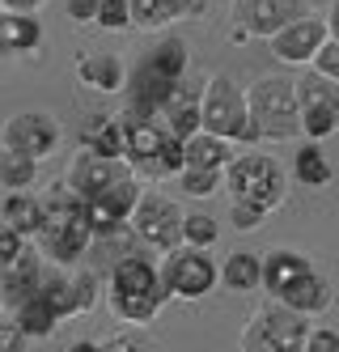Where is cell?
<instances>
[{"label": "cell", "mask_w": 339, "mask_h": 352, "mask_svg": "<svg viewBox=\"0 0 339 352\" xmlns=\"http://www.w3.org/2000/svg\"><path fill=\"white\" fill-rule=\"evenodd\" d=\"M246 107H250V123L259 140H301V102H297V77L284 72H267L246 85Z\"/></svg>", "instance_id": "obj_1"}, {"label": "cell", "mask_w": 339, "mask_h": 352, "mask_svg": "<svg viewBox=\"0 0 339 352\" xmlns=\"http://www.w3.org/2000/svg\"><path fill=\"white\" fill-rule=\"evenodd\" d=\"M94 242H98V230H94L81 195L68 191V195L47 199V221L39 230V246L51 263H76Z\"/></svg>", "instance_id": "obj_2"}, {"label": "cell", "mask_w": 339, "mask_h": 352, "mask_svg": "<svg viewBox=\"0 0 339 352\" xmlns=\"http://www.w3.org/2000/svg\"><path fill=\"white\" fill-rule=\"evenodd\" d=\"M225 191L233 204H254L263 212H276L289 199V174L267 153H238L225 166Z\"/></svg>", "instance_id": "obj_3"}, {"label": "cell", "mask_w": 339, "mask_h": 352, "mask_svg": "<svg viewBox=\"0 0 339 352\" xmlns=\"http://www.w3.org/2000/svg\"><path fill=\"white\" fill-rule=\"evenodd\" d=\"M305 336H309V314H301L293 306H284L280 297H272L242 327L238 348L242 352H301Z\"/></svg>", "instance_id": "obj_4"}, {"label": "cell", "mask_w": 339, "mask_h": 352, "mask_svg": "<svg viewBox=\"0 0 339 352\" xmlns=\"http://www.w3.org/2000/svg\"><path fill=\"white\" fill-rule=\"evenodd\" d=\"M199 111H204V128L217 132L233 144H254V123H250V107H246V89H238L225 72H217L212 81L204 85L199 98Z\"/></svg>", "instance_id": "obj_5"}, {"label": "cell", "mask_w": 339, "mask_h": 352, "mask_svg": "<svg viewBox=\"0 0 339 352\" xmlns=\"http://www.w3.org/2000/svg\"><path fill=\"white\" fill-rule=\"evenodd\" d=\"M182 212L170 195H157V191H140V199H136V208H132V217H127V225L136 230V238L144 242V246H153V250H178L182 246Z\"/></svg>", "instance_id": "obj_6"}, {"label": "cell", "mask_w": 339, "mask_h": 352, "mask_svg": "<svg viewBox=\"0 0 339 352\" xmlns=\"http://www.w3.org/2000/svg\"><path fill=\"white\" fill-rule=\"evenodd\" d=\"M297 102H301V132L305 140H327L339 132V81L309 68L297 77Z\"/></svg>", "instance_id": "obj_7"}, {"label": "cell", "mask_w": 339, "mask_h": 352, "mask_svg": "<svg viewBox=\"0 0 339 352\" xmlns=\"http://www.w3.org/2000/svg\"><path fill=\"white\" fill-rule=\"evenodd\" d=\"M162 285H166L170 297L199 301V297H208V293L221 285V267L208 259V250H199V246H178V250H170V255H166Z\"/></svg>", "instance_id": "obj_8"}, {"label": "cell", "mask_w": 339, "mask_h": 352, "mask_svg": "<svg viewBox=\"0 0 339 352\" xmlns=\"http://www.w3.org/2000/svg\"><path fill=\"white\" fill-rule=\"evenodd\" d=\"M0 140H5L9 153H21V157H30V162H47L60 148L64 132H60V123L51 119L47 111H21V115H13L5 123Z\"/></svg>", "instance_id": "obj_9"}, {"label": "cell", "mask_w": 339, "mask_h": 352, "mask_svg": "<svg viewBox=\"0 0 339 352\" xmlns=\"http://www.w3.org/2000/svg\"><path fill=\"white\" fill-rule=\"evenodd\" d=\"M166 144H170V132L153 119H136V115H123V157L136 174H149V179H162L166 166Z\"/></svg>", "instance_id": "obj_10"}, {"label": "cell", "mask_w": 339, "mask_h": 352, "mask_svg": "<svg viewBox=\"0 0 339 352\" xmlns=\"http://www.w3.org/2000/svg\"><path fill=\"white\" fill-rule=\"evenodd\" d=\"M127 94H132V102H127L123 115H136V119H153V115H162L174 98L182 94V81L166 77V72H157L149 60H140L136 68V77H127Z\"/></svg>", "instance_id": "obj_11"}, {"label": "cell", "mask_w": 339, "mask_h": 352, "mask_svg": "<svg viewBox=\"0 0 339 352\" xmlns=\"http://www.w3.org/2000/svg\"><path fill=\"white\" fill-rule=\"evenodd\" d=\"M331 34H327V17H297V21H289L284 30H276L272 34V56L280 60V64H314V56H318V47L327 43Z\"/></svg>", "instance_id": "obj_12"}, {"label": "cell", "mask_w": 339, "mask_h": 352, "mask_svg": "<svg viewBox=\"0 0 339 352\" xmlns=\"http://www.w3.org/2000/svg\"><path fill=\"white\" fill-rule=\"evenodd\" d=\"M305 0H238L233 5V21L250 30V38H272L289 21L305 17Z\"/></svg>", "instance_id": "obj_13"}, {"label": "cell", "mask_w": 339, "mask_h": 352, "mask_svg": "<svg viewBox=\"0 0 339 352\" xmlns=\"http://www.w3.org/2000/svg\"><path fill=\"white\" fill-rule=\"evenodd\" d=\"M127 174H136L127 166V157H98V153H85L81 148V157H76L72 170H68V191L81 195V199H94L107 187H115L119 179H127Z\"/></svg>", "instance_id": "obj_14"}, {"label": "cell", "mask_w": 339, "mask_h": 352, "mask_svg": "<svg viewBox=\"0 0 339 352\" xmlns=\"http://www.w3.org/2000/svg\"><path fill=\"white\" fill-rule=\"evenodd\" d=\"M136 199H140V183H136V174H127V179H119L115 187H107L102 195L85 199V212H89L98 234L102 230H119V225H127V217H132Z\"/></svg>", "instance_id": "obj_15"}, {"label": "cell", "mask_w": 339, "mask_h": 352, "mask_svg": "<svg viewBox=\"0 0 339 352\" xmlns=\"http://www.w3.org/2000/svg\"><path fill=\"white\" fill-rule=\"evenodd\" d=\"M162 301H170L166 285H157V289H111V310L127 327H149L157 318Z\"/></svg>", "instance_id": "obj_16"}, {"label": "cell", "mask_w": 339, "mask_h": 352, "mask_svg": "<svg viewBox=\"0 0 339 352\" xmlns=\"http://www.w3.org/2000/svg\"><path fill=\"white\" fill-rule=\"evenodd\" d=\"M76 81H85L98 94H119L127 89V64L115 52H85L76 60Z\"/></svg>", "instance_id": "obj_17"}, {"label": "cell", "mask_w": 339, "mask_h": 352, "mask_svg": "<svg viewBox=\"0 0 339 352\" xmlns=\"http://www.w3.org/2000/svg\"><path fill=\"white\" fill-rule=\"evenodd\" d=\"M182 153H187V170H225L233 157H238V144L199 128L195 136L182 140Z\"/></svg>", "instance_id": "obj_18"}, {"label": "cell", "mask_w": 339, "mask_h": 352, "mask_svg": "<svg viewBox=\"0 0 339 352\" xmlns=\"http://www.w3.org/2000/svg\"><path fill=\"white\" fill-rule=\"evenodd\" d=\"M43 43L34 13H0V56H30Z\"/></svg>", "instance_id": "obj_19"}, {"label": "cell", "mask_w": 339, "mask_h": 352, "mask_svg": "<svg viewBox=\"0 0 339 352\" xmlns=\"http://www.w3.org/2000/svg\"><path fill=\"white\" fill-rule=\"evenodd\" d=\"M280 301L301 310V314H322V310H331V285H327V276H318L309 267L305 276H297V280L280 293Z\"/></svg>", "instance_id": "obj_20"}, {"label": "cell", "mask_w": 339, "mask_h": 352, "mask_svg": "<svg viewBox=\"0 0 339 352\" xmlns=\"http://www.w3.org/2000/svg\"><path fill=\"white\" fill-rule=\"evenodd\" d=\"M0 217H5V225H13L17 234L39 238L43 221H47V199H34L30 191H9V199H5V208H0Z\"/></svg>", "instance_id": "obj_21"}, {"label": "cell", "mask_w": 339, "mask_h": 352, "mask_svg": "<svg viewBox=\"0 0 339 352\" xmlns=\"http://www.w3.org/2000/svg\"><path fill=\"white\" fill-rule=\"evenodd\" d=\"M309 267H314V263H309L301 250H272V255L263 259V289H267L272 297H280V293L289 289L297 276H305Z\"/></svg>", "instance_id": "obj_22"}, {"label": "cell", "mask_w": 339, "mask_h": 352, "mask_svg": "<svg viewBox=\"0 0 339 352\" xmlns=\"http://www.w3.org/2000/svg\"><path fill=\"white\" fill-rule=\"evenodd\" d=\"M191 13H195V0H132V26L140 30H166L170 21Z\"/></svg>", "instance_id": "obj_23"}, {"label": "cell", "mask_w": 339, "mask_h": 352, "mask_svg": "<svg viewBox=\"0 0 339 352\" xmlns=\"http://www.w3.org/2000/svg\"><path fill=\"white\" fill-rule=\"evenodd\" d=\"M81 148L98 157H123V119H85L81 128Z\"/></svg>", "instance_id": "obj_24"}, {"label": "cell", "mask_w": 339, "mask_h": 352, "mask_svg": "<svg viewBox=\"0 0 339 352\" xmlns=\"http://www.w3.org/2000/svg\"><path fill=\"white\" fill-rule=\"evenodd\" d=\"M34 285H39V255L25 246L21 259H13L9 267H0V289H5V301L17 306V301H25L30 293H39Z\"/></svg>", "instance_id": "obj_25"}, {"label": "cell", "mask_w": 339, "mask_h": 352, "mask_svg": "<svg viewBox=\"0 0 339 352\" xmlns=\"http://www.w3.org/2000/svg\"><path fill=\"white\" fill-rule=\"evenodd\" d=\"M13 318H17V327H21V331L30 336V340H47V336L60 327L56 306H51L43 293H30L25 301H17V314H13Z\"/></svg>", "instance_id": "obj_26"}, {"label": "cell", "mask_w": 339, "mask_h": 352, "mask_svg": "<svg viewBox=\"0 0 339 352\" xmlns=\"http://www.w3.org/2000/svg\"><path fill=\"white\" fill-rule=\"evenodd\" d=\"M221 285L233 293H250L263 285V259L250 255V250H233V255L221 263Z\"/></svg>", "instance_id": "obj_27"}, {"label": "cell", "mask_w": 339, "mask_h": 352, "mask_svg": "<svg viewBox=\"0 0 339 352\" xmlns=\"http://www.w3.org/2000/svg\"><path fill=\"white\" fill-rule=\"evenodd\" d=\"M157 285L162 272L144 255H123L119 263H111V289H157Z\"/></svg>", "instance_id": "obj_28"}, {"label": "cell", "mask_w": 339, "mask_h": 352, "mask_svg": "<svg viewBox=\"0 0 339 352\" xmlns=\"http://www.w3.org/2000/svg\"><path fill=\"white\" fill-rule=\"evenodd\" d=\"M162 119H166V132L170 136H178V140H187V136H195L199 128H204V111H199V98H191L187 89H182L174 102L162 111Z\"/></svg>", "instance_id": "obj_29"}, {"label": "cell", "mask_w": 339, "mask_h": 352, "mask_svg": "<svg viewBox=\"0 0 339 352\" xmlns=\"http://www.w3.org/2000/svg\"><path fill=\"white\" fill-rule=\"evenodd\" d=\"M153 68H157V72H166V77H174V81H182V77H187V64H191V56H187V43H182V38H162L157 47H153V52L144 56Z\"/></svg>", "instance_id": "obj_30"}, {"label": "cell", "mask_w": 339, "mask_h": 352, "mask_svg": "<svg viewBox=\"0 0 339 352\" xmlns=\"http://www.w3.org/2000/svg\"><path fill=\"white\" fill-rule=\"evenodd\" d=\"M293 170H297V179H301L305 187H327V183H331V162L322 157L318 140H309V144H301V148H297Z\"/></svg>", "instance_id": "obj_31"}, {"label": "cell", "mask_w": 339, "mask_h": 352, "mask_svg": "<svg viewBox=\"0 0 339 352\" xmlns=\"http://www.w3.org/2000/svg\"><path fill=\"white\" fill-rule=\"evenodd\" d=\"M39 293L56 306L60 318H72L81 314V297H76V276H47V280L39 285Z\"/></svg>", "instance_id": "obj_32"}, {"label": "cell", "mask_w": 339, "mask_h": 352, "mask_svg": "<svg viewBox=\"0 0 339 352\" xmlns=\"http://www.w3.org/2000/svg\"><path fill=\"white\" fill-rule=\"evenodd\" d=\"M34 170H39V162L21 157V153H9V148H5V157H0V183H5L9 191H30Z\"/></svg>", "instance_id": "obj_33"}, {"label": "cell", "mask_w": 339, "mask_h": 352, "mask_svg": "<svg viewBox=\"0 0 339 352\" xmlns=\"http://www.w3.org/2000/svg\"><path fill=\"white\" fill-rule=\"evenodd\" d=\"M217 238H221V225L212 217H204V212H187V217H182V246L208 250V246H217Z\"/></svg>", "instance_id": "obj_34"}, {"label": "cell", "mask_w": 339, "mask_h": 352, "mask_svg": "<svg viewBox=\"0 0 339 352\" xmlns=\"http://www.w3.org/2000/svg\"><path fill=\"white\" fill-rule=\"evenodd\" d=\"M178 187L187 195H195V199H208V195H217L225 187V170H182Z\"/></svg>", "instance_id": "obj_35"}, {"label": "cell", "mask_w": 339, "mask_h": 352, "mask_svg": "<svg viewBox=\"0 0 339 352\" xmlns=\"http://www.w3.org/2000/svg\"><path fill=\"white\" fill-rule=\"evenodd\" d=\"M98 26L102 30H127L132 26V0H102L98 5Z\"/></svg>", "instance_id": "obj_36"}, {"label": "cell", "mask_w": 339, "mask_h": 352, "mask_svg": "<svg viewBox=\"0 0 339 352\" xmlns=\"http://www.w3.org/2000/svg\"><path fill=\"white\" fill-rule=\"evenodd\" d=\"M21 255H25V234H17L13 225H0V267H9Z\"/></svg>", "instance_id": "obj_37"}, {"label": "cell", "mask_w": 339, "mask_h": 352, "mask_svg": "<svg viewBox=\"0 0 339 352\" xmlns=\"http://www.w3.org/2000/svg\"><path fill=\"white\" fill-rule=\"evenodd\" d=\"M309 68H318L322 77L339 81V38H327V43L318 47V56H314V64H309Z\"/></svg>", "instance_id": "obj_38"}, {"label": "cell", "mask_w": 339, "mask_h": 352, "mask_svg": "<svg viewBox=\"0 0 339 352\" xmlns=\"http://www.w3.org/2000/svg\"><path fill=\"white\" fill-rule=\"evenodd\" d=\"M301 352H339V331H327V327H309L305 348Z\"/></svg>", "instance_id": "obj_39"}, {"label": "cell", "mask_w": 339, "mask_h": 352, "mask_svg": "<svg viewBox=\"0 0 339 352\" xmlns=\"http://www.w3.org/2000/svg\"><path fill=\"white\" fill-rule=\"evenodd\" d=\"M263 217H272V212L254 208V204H233V225H238V230H259Z\"/></svg>", "instance_id": "obj_40"}, {"label": "cell", "mask_w": 339, "mask_h": 352, "mask_svg": "<svg viewBox=\"0 0 339 352\" xmlns=\"http://www.w3.org/2000/svg\"><path fill=\"white\" fill-rule=\"evenodd\" d=\"M25 340H30V336L17 327V318H5V322H0V352H17Z\"/></svg>", "instance_id": "obj_41"}, {"label": "cell", "mask_w": 339, "mask_h": 352, "mask_svg": "<svg viewBox=\"0 0 339 352\" xmlns=\"http://www.w3.org/2000/svg\"><path fill=\"white\" fill-rule=\"evenodd\" d=\"M98 5H102V0H68V17L76 21V26H94V21H98Z\"/></svg>", "instance_id": "obj_42"}, {"label": "cell", "mask_w": 339, "mask_h": 352, "mask_svg": "<svg viewBox=\"0 0 339 352\" xmlns=\"http://www.w3.org/2000/svg\"><path fill=\"white\" fill-rule=\"evenodd\" d=\"M76 297H81V314L94 310V301H98V280H94V272H76Z\"/></svg>", "instance_id": "obj_43"}, {"label": "cell", "mask_w": 339, "mask_h": 352, "mask_svg": "<svg viewBox=\"0 0 339 352\" xmlns=\"http://www.w3.org/2000/svg\"><path fill=\"white\" fill-rule=\"evenodd\" d=\"M47 0H0V9L5 13H39Z\"/></svg>", "instance_id": "obj_44"}, {"label": "cell", "mask_w": 339, "mask_h": 352, "mask_svg": "<svg viewBox=\"0 0 339 352\" xmlns=\"http://www.w3.org/2000/svg\"><path fill=\"white\" fill-rule=\"evenodd\" d=\"M327 34H331V38H339V0L331 5V13H327Z\"/></svg>", "instance_id": "obj_45"}, {"label": "cell", "mask_w": 339, "mask_h": 352, "mask_svg": "<svg viewBox=\"0 0 339 352\" xmlns=\"http://www.w3.org/2000/svg\"><path fill=\"white\" fill-rule=\"evenodd\" d=\"M0 301H5V289H0Z\"/></svg>", "instance_id": "obj_46"}, {"label": "cell", "mask_w": 339, "mask_h": 352, "mask_svg": "<svg viewBox=\"0 0 339 352\" xmlns=\"http://www.w3.org/2000/svg\"><path fill=\"white\" fill-rule=\"evenodd\" d=\"M0 13H5V9H0Z\"/></svg>", "instance_id": "obj_47"}]
</instances>
